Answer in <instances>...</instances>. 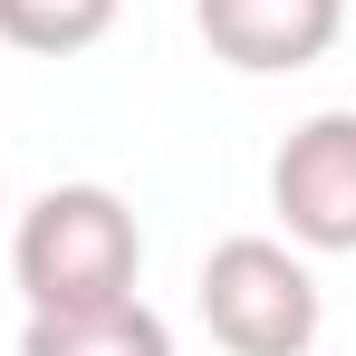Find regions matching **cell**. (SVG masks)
Returning <instances> with one entry per match:
<instances>
[{
	"label": "cell",
	"mask_w": 356,
	"mask_h": 356,
	"mask_svg": "<svg viewBox=\"0 0 356 356\" xmlns=\"http://www.w3.org/2000/svg\"><path fill=\"white\" fill-rule=\"evenodd\" d=\"M10 280L29 308H116L145 280V232L116 183H49L10 222Z\"/></svg>",
	"instance_id": "1"
},
{
	"label": "cell",
	"mask_w": 356,
	"mask_h": 356,
	"mask_svg": "<svg viewBox=\"0 0 356 356\" xmlns=\"http://www.w3.org/2000/svg\"><path fill=\"white\" fill-rule=\"evenodd\" d=\"M193 308L212 327L222 356H308L318 327H327V289L308 270L298 241L270 232H232L202 250V280H193Z\"/></svg>",
	"instance_id": "2"
},
{
	"label": "cell",
	"mask_w": 356,
	"mask_h": 356,
	"mask_svg": "<svg viewBox=\"0 0 356 356\" xmlns=\"http://www.w3.org/2000/svg\"><path fill=\"white\" fill-rule=\"evenodd\" d=\"M270 212L308 260L356 250V106H318L270 154Z\"/></svg>",
	"instance_id": "3"
},
{
	"label": "cell",
	"mask_w": 356,
	"mask_h": 356,
	"mask_svg": "<svg viewBox=\"0 0 356 356\" xmlns=\"http://www.w3.org/2000/svg\"><path fill=\"white\" fill-rule=\"evenodd\" d=\"M193 29L241 77H298L337 49L347 0H193Z\"/></svg>",
	"instance_id": "4"
},
{
	"label": "cell",
	"mask_w": 356,
	"mask_h": 356,
	"mask_svg": "<svg viewBox=\"0 0 356 356\" xmlns=\"http://www.w3.org/2000/svg\"><path fill=\"white\" fill-rule=\"evenodd\" d=\"M19 356H174V327L145 298H116V308H29Z\"/></svg>",
	"instance_id": "5"
},
{
	"label": "cell",
	"mask_w": 356,
	"mask_h": 356,
	"mask_svg": "<svg viewBox=\"0 0 356 356\" xmlns=\"http://www.w3.org/2000/svg\"><path fill=\"white\" fill-rule=\"evenodd\" d=\"M125 0H0V39L19 58H77L116 29Z\"/></svg>",
	"instance_id": "6"
},
{
	"label": "cell",
	"mask_w": 356,
	"mask_h": 356,
	"mask_svg": "<svg viewBox=\"0 0 356 356\" xmlns=\"http://www.w3.org/2000/svg\"><path fill=\"white\" fill-rule=\"evenodd\" d=\"M0 212H10V174H0Z\"/></svg>",
	"instance_id": "7"
}]
</instances>
